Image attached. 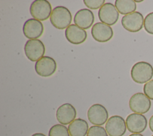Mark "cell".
Wrapping results in <instances>:
<instances>
[{"label":"cell","instance_id":"cell-18","mask_svg":"<svg viewBox=\"0 0 153 136\" xmlns=\"http://www.w3.org/2000/svg\"><path fill=\"white\" fill-rule=\"evenodd\" d=\"M115 6L118 13L124 16L133 13L136 10V4L133 0H116Z\"/></svg>","mask_w":153,"mask_h":136},{"label":"cell","instance_id":"cell-3","mask_svg":"<svg viewBox=\"0 0 153 136\" xmlns=\"http://www.w3.org/2000/svg\"><path fill=\"white\" fill-rule=\"evenodd\" d=\"M51 5L47 0H35L30 6V13L33 19L44 21L50 17Z\"/></svg>","mask_w":153,"mask_h":136},{"label":"cell","instance_id":"cell-21","mask_svg":"<svg viewBox=\"0 0 153 136\" xmlns=\"http://www.w3.org/2000/svg\"><path fill=\"white\" fill-rule=\"evenodd\" d=\"M143 26L146 32L153 35V12L147 14L144 19Z\"/></svg>","mask_w":153,"mask_h":136},{"label":"cell","instance_id":"cell-15","mask_svg":"<svg viewBox=\"0 0 153 136\" xmlns=\"http://www.w3.org/2000/svg\"><path fill=\"white\" fill-rule=\"evenodd\" d=\"M65 37L69 43L74 44H79L85 41L87 34L84 29L75 24H72L66 29Z\"/></svg>","mask_w":153,"mask_h":136},{"label":"cell","instance_id":"cell-13","mask_svg":"<svg viewBox=\"0 0 153 136\" xmlns=\"http://www.w3.org/2000/svg\"><path fill=\"white\" fill-rule=\"evenodd\" d=\"M91 33L93 38L98 42L105 43L110 40L113 36L112 28L102 22H97L93 25Z\"/></svg>","mask_w":153,"mask_h":136},{"label":"cell","instance_id":"cell-14","mask_svg":"<svg viewBox=\"0 0 153 136\" xmlns=\"http://www.w3.org/2000/svg\"><path fill=\"white\" fill-rule=\"evenodd\" d=\"M56 119L62 125L70 124L76 116V111L75 107L69 103H65L60 105L57 110Z\"/></svg>","mask_w":153,"mask_h":136},{"label":"cell","instance_id":"cell-16","mask_svg":"<svg viewBox=\"0 0 153 136\" xmlns=\"http://www.w3.org/2000/svg\"><path fill=\"white\" fill-rule=\"evenodd\" d=\"M94 20V16L93 13L87 8L78 10L74 17L75 25L83 29L90 28L93 24Z\"/></svg>","mask_w":153,"mask_h":136},{"label":"cell","instance_id":"cell-10","mask_svg":"<svg viewBox=\"0 0 153 136\" xmlns=\"http://www.w3.org/2000/svg\"><path fill=\"white\" fill-rule=\"evenodd\" d=\"M98 17L102 23L111 26L118 20L119 13L113 4L107 2L99 8Z\"/></svg>","mask_w":153,"mask_h":136},{"label":"cell","instance_id":"cell-23","mask_svg":"<svg viewBox=\"0 0 153 136\" xmlns=\"http://www.w3.org/2000/svg\"><path fill=\"white\" fill-rule=\"evenodd\" d=\"M144 94L150 99L153 100V80L146 83L143 86Z\"/></svg>","mask_w":153,"mask_h":136},{"label":"cell","instance_id":"cell-20","mask_svg":"<svg viewBox=\"0 0 153 136\" xmlns=\"http://www.w3.org/2000/svg\"><path fill=\"white\" fill-rule=\"evenodd\" d=\"M87 136H108V135L103 127L94 125L88 129Z\"/></svg>","mask_w":153,"mask_h":136},{"label":"cell","instance_id":"cell-7","mask_svg":"<svg viewBox=\"0 0 153 136\" xmlns=\"http://www.w3.org/2000/svg\"><path fill=\"white\" fill-rule=\"evenodd\" d=\"M87 117L91 123L101 126L107 122L108 113L106 108L100 104L92 105L87 111Z\"/></svg>","mask_w":153,"mask_h":136},{"label":"cell","instance_id":"cell-6","mask_svg":"<svg viewBox=\"0 0 153 136\" xmlns=\"http://www.w3.org/2000/svg\"><path fill=\"white\" fill-rule=\"evenodd\" d=\"M121 24L128 32H137L142 29L144 18L140 12L134 11L124 16L121 19Z\"/></svg>","mask_w":153,"mask_h":136},{"label":"cell","instance_id":"cell-12","mask_svg":"<svg viewBox=\"0 0 153 136\" xmlns=\"http://www.w3.org/2000/svg\"><path fill=\"white\" fill-rule=\"evenodd\" d=\"M43 32V24L33 18L27 20L23 26V34L29 40L37 39L42 35Z\"/></svg>","mask_w":153,"mask_h":136},{"label":"cell","instance_id":"cell-17","mask_svg":"<svg viewBox=\"0 0 153 136\" xmlns=\"http://www.w3.org/2000/svg\"><path fill=\"white\" fill-rule=\"evenodd\" d=\"M68 129L70 136H85L88 131V125L85 120L78 118L69 124Z\"/></svg>","mask_w":153,"mask_h":136},{"label":"cell","instance_id":"cell-11","mask_svg":"<svg viewBox=\"0 0 153 136\" xmlns=\"http://www.w3.org/2000/svg\"><path fill=\"white\" fill-rule=\"evenodd\" d=\"M57 68V64L53 58L50 56H43L36 62L35 69L37 74L41 77H49L53 75Z\"/></svg>","mask_w":153,"mask_h":136},{"label":"cell","instance_id":"cell-19","mask_svg":"<svg viewBox=\"0 0 153 136\" xmlns=\"http://www.w3.org/2000/svg\"><path fill=\"white\" fill-rule=\"evenodd\" d=\"M48 136H70L68 129L62 124H56L51 127Z\"/></svg>","mask_w":153,"mask_h":136},{"label":"cell","instance_id":"cell-26","mask_svg":"<svg viewBox=\"0 0 153 136\" xmlns=\"http://www.w3.org/2000/svg\"><path fill=\"white\" fill-rule=\"evenodd\" d=\"M128 136H143V135L141 134H131Z\"/></svg>","mask_w":153,"mask_h":136},{"label":"cell","instance_id":"cell-1","mask_svg":"<svg viewBox=\"0 0 153 136\" xmlns=\"http://www.w3.org/2000/svg\"><path fill=\"white\" fill-rule=\"evenodd\" d=\"M130 74L134 82L139 84L146 83L153 77V67L148 62H138L132 67Z\"/></svg>","mask_w":153,"mask_h":136},{"label":"cell","instance_id":"cell-2","mask_svg":"<svg viewBox=\"0 0 153 136\" xmlns=\"http://www.w3.org/2000/svg\"><path fill=\"white\" fill-rule=\"evenodd\" d=\"M72 17V14L67 8L63 6H57L53 9L50 20L56 28L63 29L71 25Z\"/></svg>","mask_w":153,"mask_h":136},{"label":"cell","instance_id":"cell-22","mask_svg":"<svg viewBox=\"0 0 153 136\" xmlns=\"http://www.w3.org/2000/svg\"><path fill=\"white\" fill-rule=\"evenodd\" d=\"M83 2L87 8L93 10L100 8L105 4V0H84Z\"/></svg>","mask_w":153,"mask_h":136},{"label":"cell","instance_id":"cell-9","mask_svg":"<svg viewBox=\"0 0 153 136\" xmlns=\"http://www.w3.org/2000/svg\"><path fill=\"white\" fill-rule=\"evenodd\" d=\"M126 128L124 119L117 115L110 117L105 125V129L109 136H123L126 133Z\"/></svg>","mask_w":153,"mask_h":136},{"label":"cell","instance_id":"cell-28","mask_svg":"<svg viewBox=\"0 0 153 136\" xmlns=\"http://www.w3.org/2000/svg\"><path fill=\"white\" fill-rule=\"evenodd\" d=\"M151 136H153V135H151Z\"/></svg>","mask_w":153,"mask_h":136},{"label":"cell","instance_id":"cell-25","mask_svg":"<svg viewBox=\"0 0 153 136\" xmlns=\"http://www.w3.org/2000/svg\"><path fill=\"white\" fill-rule=\"evenodd\" d=\"M31 136H46L45 134H42V133H35L32 135Z\"/></svg>","mask_w":153,"mask_h":136},{"label":"cell","instance_id":"cell-8","mask_svg":"<svg viewBox=\"0 0 153 136\" xmlns=\"http://www.w3.org/2000/svg\"><path fill=\"white\" fill-rule=\"evenodd\" d=\"M126 123L129 132L133 134H140L146 128L148 122L144 115L134 113L127 117Z\"/></svg>","mask_w":153,"mask_h":136},{"label":"cell","instance_id":"cell-27","mask_svg":"<svg viewBox=\"0 0 153 136\" xmlns=\"http://www.w3.org/2000/svg\"><path fill=\"white\" fill-rule=\"evenodd\" d=\"M135 1V2H142L143 1L141 0V1Z\"/></svg>","mask_w":153,"mask_h":136},{"label":"cell","instance_id":"cell-4","mask_svg":"<svg viewBox=\"0 0 153 136\" xmlns=\"http://www.w3.org/2000/svg\"><path fill=\"white\" fill-rule=\"evenodd\" d=\"M130 110L135 113L144 114L147 113L151 107V102L144 93L138 92L133 95L128 102Z\"/></svg>","mask_w":153,"mask_h":136},{"label":"cell","instance_id":"cell-24","mask_svg":"<svg viewBox=\"0 0 153 136\" xmlns=\"http://www.w3.org/2000/svg\"><path fill=\"white\" fill-rule=\"evenodd\" d=\"M149 127L151 131L153 132V115L150 117L149 120Z\"/></svg>","mask_w":153,"mask_h":136},{"label":"cell","instance_id":"cell-5","mask_svg":"<svg viewBox=\"0 0 153 136\" xmlns=\"http://www.w3.org/2000/svg\"><path fill=\"white\" fill-rule=\"evenodd\" d=\"M45 50L44 44L38 39L27 40L24 47L26 57L32 62L38 61L42 58L44 55Z\"/></svg>","mask_w":153,"mask_h":136}]
</instances>
